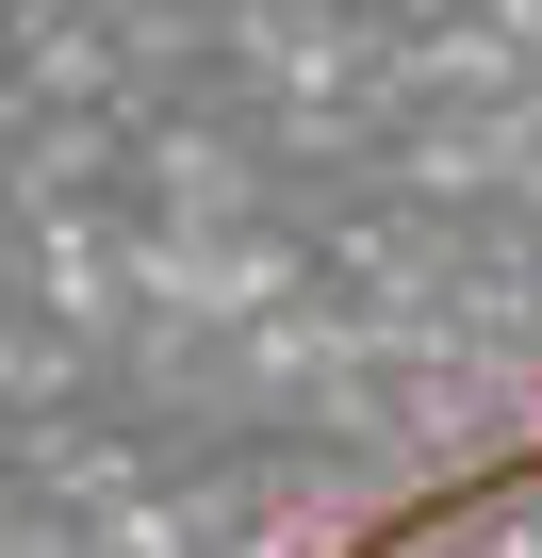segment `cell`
<instances>
[{
  "instance_id": "obj_1",
  "label": "cell",
  "mask_w": 542,
  "mask_h": 558,
  "mask_svg": "<svg viewBox=\"0 0 542 558\" xmlns=\"http://www.w3.org/2000/svg\"><path fill=\"white\" fill-rule=\"evenodd\" d=\"M313 558H542V427L526 444H477V460H427L411 493H378Z\"/></svg>"
}]
</instances>
